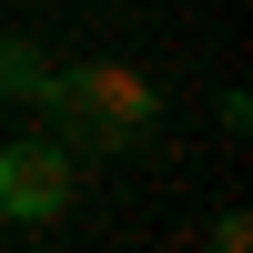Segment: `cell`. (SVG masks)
Returning <instances> with one entry per match:
<instances>
[{"instance_id": "obj_1", "label": "cell", "mask_w": 253, "mask_h": 253, "mask_svg": "<svg viewBox=\"0 0 253 253\" xmlns=\"http://www.w3.org/2000/svg\"><path fill=\"white\" fill-rule=\"evenodd\" d=\"M31 101H41V122H51L71 152H132L162 122L152 71H122V61H71V71H51Z\"/></svg>"}, {"instance_id": "obj_2", "label": "cell", "mask_w": 253, "mask_h": 253, "mask_svg": "<svg viewBox=\"0 0 253 253\" xmlns=\"http://www.w3.org/2000/svg\"><path fill=\"white\" fill-rule=\"evenodd\" d=\"M81 193V152L61 132H31V142H0V223H61Z\"/></svg>"}, {"instance_id": "obj_3", "label": "cell", "mask_w": 253, "mask_h": 253, "mask_svg": "<svg viewBox=\"0 0 253 253\" xmlns=\"http://www.w3.org/2000/svg\"><path fill=\"white\" fill-rule=\"evenodd\" d=\"M41 81H51V61H41L20 31H0V101H31Z\"/></svg>"}]
</instances>
